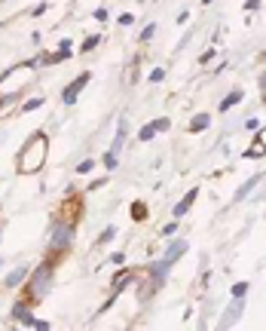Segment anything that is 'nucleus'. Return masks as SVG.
Segmentation results:
<instances>
[{"instance_id": "nucleus-1", "label": "nucleus", "mask_w": 266, "mask_h": 331, "mask_svg": "<svg viewBox=\"0 0 266 331\" xmlns=\"http://www.w3.org/2000/svg\"><path fill=\"white\" fill-rule=\"evenodd\" d=\"M46 154H49V138H46V132H34V135L25 141V147H22L19 172H25V175L40 172L43 163H46Z\"/></svg>"}, {"instance_id": "nucleus-2", "label": "nucleus", "mask_w": 266, "mask_h": 331, "mask_svg": "<svg viewBox=\"0 0 266 331\" xmlns=\"http://www.w3.org/2000/svg\"><path fill=\"white\" fill-rule=\"evenodd\" d=\"M49 288H52V267L49 264H40L28 276V294H31L28 304H40L46 294H49Z\"/></svg>"}, {"instance_id": "nucleus-3", "label": "nucleus", "mask_w": 266, "mask_h": 331, "mask_svg": "<svg viewBox=\"0 0 266 331\" xmlns=\"http://www.w3.org/2000/svg\"><path fill=\"white\" fill-rule=\"evenodd\" d=\"M73 236H77L73 224L58 221V224H52V230H49V248H52V251H64V248L73 245Z\"/></svg>"}, {"instance_id": "nucleus-4", "label": "nucleus", "mask_w": 266, "mask_h": 331, "mask_svg": "<svg viewBox=\"0 0 266 331\" xmlns=\"http://www.w3.org/2000/svg\"><path fill=\"white\" fill-rule=\"evenodd\" d=\"M89 80H92V74H89V71H83L73 83H67V86H64V92H61V104H67V107L77 104V98H80V92L89 86Z\"/></svg>"}, {"instance_id": "nucleus-5", "label": "nucleus", "mask_w": 266, "mask_h": 331, "mask_svg": "<svg viewBox=\"0 0 266 331\" xmlns=\"http://www.w3.org/2000/svg\"><path fill=\"white\" fill-rule=\"evenodd\" d=\"M242 313H245V301H242V298H233L230 310H223V316H220V328H233Z\"/></svg>"}, {"instance_id": "nucleus-6", "label": "nucleus", "mask_w": 266, "mask_h": 331, "mask_svg": "<svg viewBox=\"0 0 266 331\" xmlns=\"http://www.w3.org/2000/svg\"><path fill=\"white\" fill-rule=\"evenodd\" d=\"M168 270H171V264L165 261V257H162V261H156V264H150V267H147V276L153 279V288L165 285V276H168Z\"/></svg>"}, {"instance_id": "nucleus-7", "label": "nucleus", "mask_w": 266, "mask_h": 331, "mask_svg": "<svg viewBox=\"0 0 266 331\" xmlns=\"http://www.w3.org/2000/svg\"><path fill=\"white\" fill-rule=\"evenodd\" d=\"M196 196H199V190H196V187H193V190H187V196H184V200H181V203H178V206L171 209V215H174V218H184V215H187L190 209H193Z\"/></svg>"}, {"instance_id": "nucleus-8", "label": "nucleus", "mask_w": 266, "mask_h": 331, "mask_svg": "<svg viewBox=\"0 0 266 331\" xmlns=\"http://www.w3.org/2000/svg\"><path fill=\"white\" fill-rule=\"evenodd\" d=\"M184 251H187V242H184V239H171L162 257H165L168 264H174V261H181V257H184Z\"/></svg>"}, {"instance_id": "nucleus-9", "label": "nucleus", "mask_w": 266, "mask_h": 331, "mask_svg": "<svg viewBox=\"0 0 266 331\" xmlns=\"http://www.w3.org/2000/svg\"><path fill=\"white\" fill-rule=\"evenodd\" d=\"M263 178H266V175H254V178H248V181L242 184V187L236 190V196H233V203H242V200H245V196H248V193H251V190L257 187V184L263 181Z\"/></svg>"}, {"instance_id": "nucleus-10", "label": "nucleus", "mask_w": 266, "mask_h": 331, "mask_svg": "<svg viewBox=\"0 0 266 331\" xmlns=\"http://www.w3.org/2000/svg\"><path fill=\"white\" fill-rule=\"evenodd\" d=\"M242 98H245V92H242V89H233L230 95H223V98H220V114H226V110H233V107H236Z\"/></svg>"}, {"instance_id": "nucleus-11", "label": "nucleus", "mask_w": 266, "mask_h": 331, "mask_svg": "<svg viewBox=\"0 0 266 331\" xmlns=\"http://www.w3.org/2000/svg\"><path fill=\"white\" fill-rule=\"evenodd\" d=\"M28 276H31V270H28V267H16V270L7 276V288H19Z\"/></svg>"}, {"instance_id": "nucleus-12", "label": "nucleus", "mask_w": 266, "mask_h": 331, "mask_svg": "<svg viewBox=\"0 0 266 331\" xmlns=\"http://www.w3.org/2000/svg\"><path fill=\"white\" fill-rule=\"evenodd\" d=\"M13 319L31 325V322H34V316H31V304H16V307H13Z\"/></svg>"}, {"instance_id": "nucleus-13", "label": "nucleus", "mask_w": 266, "mask_h": 331, "mask_svg": "<svg viewBox=\"0 0 266 331\" xmlns=\"http://www.w3.org/2000/svg\"><path fill=\"white\" fill-rule=\"evenodd\" d=\"M126 138H129V123L120 120V126H117V138H113V147H110V151H117V154H120V147L126 144Z\"/></svg>"}, {"instance_id": "nucleus-14", "label": "nucleus", "mask_w": 266, "mask_h": 331, "mask_svg": "<svg viewBox=\"0 0 266 331\" xmlns=\"http://www.w3.org/2000/svg\"><path fill=\"white\" fill-rule=\"evenodd\" d=\"M208 126H211V114H196L190 120V132H205Z\"/></svg>"}, {"instance_id": "nucleus-15", "label": "nucleus", "mask_w": 266, "mask_h": 331, "mask_svg": "<svg viewBox=\"0 0 266 331\" xmlns=\"http://www.w3.org/2000/svg\"><path fill=\"white\" fill-rule=\"evenodd\" d=\"M245 157H248V160H260V157H266V147H263L260 141H254L248 151H245Z\"/></svg>"}, {"instance_id": "nucleus-16", "label": "nucleus", "mask_w": 266, "mask_h": 331, "mask_svg": "<svg viewBox=\"0 0 266 331\" xmlns=\"http://www.w3.org/2000/svg\"><path fill=\"white\" fill-rule=\"evenodd\" d=\"M248 291H251V285H248V282H236L230 294H233V298H248Z\"/></svg>"}, {"instance_id": "nucleus-17", "label": "nucleus", "mask_w": 266, "mask_h": 331, "mask_svg": "<svg viewBox=\"0 0 266 331\" xmlns=\"http://www.w3.org/2000/svg\"><path fill=\"white\" fill-rule=\"evenodd\" d=\"M162 80H165V68H153L147 77V83H162Z\"/></svg>"}, {"instance_id": "nucleus-18", "label": "nucleus", "mask_w": 266, "mask_h": 331, "mask_svg": "<svg viewBox=\"0 0 266 331\" xmlns=\"http://www.w3.org/2000/svg\"><path fill=\"white\" fill-rule=\"evenodd\" d=\"M104 166H107V169H117V166H120L117 151H107V154H104Z\"/></svg>"}, {"instance_id": "nucleus-19", "label": "nucleus", "mask_w": 266, "mask_h": 331, "mask_svg": "<svg viewBox=\"0 0 266 331\" xmlns=\"http://www.w3.org/2000/svg\"><path fill=\"white\" fill-rule=\"evenodd\" d=\"M98 43H101V37H98V34H92V37H86V40H83V52H92V49H95Z\"/></svg>"}, {"instance_id": "nucleus-20", "label": "nucleus", "mask_w": 266, "mask_h": 331, "mask_svg": "<svg viewBox=\"0 0 266 331\" xmlns=\"http://www.w3.org/2000/svg\"><path fill=\"white\" fill-rule=\"evenodd\" d=\"M153 135H156V129H153V123H147V126H144V129L138 132V138H141V141H150V138H153Z\"/></svg>"}, {"instance_id": "nucleus-21", "label": "nucleus", "mask_w": 266, "mask_h": 331, "mask_svg": "<svg viewBox=\"0 0 266 331\" xmlns=\"http://www.w3.org/2000/svg\"><path fill=\"white\" fill-rule=\"evenodd\" d=\"M43 104H46L43 98H28V101L22 104V110H37V107H43Z\"/></svg>"}, {"instance_id": "nucleus-22", "label": "nucleus", "mask_w": 266, "mask_h": 331, "mask_svg": "<svg viewBox=\"0 0 266 331\" xmlns=\"http://www.w3.org/2000/svg\"><path fill=\"white\" fill-rule=\"evenodd\" d=\"M92 169H95V160H83V163L77 166V175H89Z\"/></svg>"}, {"instance_id": "nucleus-23", "label": "nucleus", "mask_w": 266, "mask_h": 331, "mask_svg": "<svg viewBox=\"0 0 266 331\" xmlns=\"http://www.w3.org/2000/svg\"><path fill=\"white\" fill-rule=\"evenodd\" d=\"M113 236H117V227H107V230H104V233L98 236V245H104V242H110Z\"/></svg>"}, {"instance_id": "nucleus-24", "label": "nucleus", "mask_w": 266, "mask_h": 331, "mask_svg": "<svg viewBox=\"0 0 266 331\" xmlns=\"http://www.w3.org/2000/svg\"><path fill=\"white\" fill-rule=\"evenodd\" d=\"M168 126H171V120H168V117H159V120H153V129H156V132H165Z\"/></svg>"}, {"instance_id": "nucleus-25", "label": "nucleus", "mask_w": 266, "mask_h": 331, "mask_svg": "<svg viewBox=\"0 0 266 331\" xmlns=\"http://www.w3.org/2000/svg\"><path fill=\"white\" fill-rule=\"evenodd\" d=\"M153 34H156V25H147L144 31H141V40L147 43V40H153Z\"/></svg>"}, {"instance_id": "nucleus-26", "label": "nucleus", "mask_w": 266, "mask_h": 331, "mask_svg": "<svg viewBox=\"0 0 266 331\" xmlns=\"http://www.w3.org/2000/svg\"><path fill=\"white\" fill-rule=\"evenodd\" d=\"M159 233H162V236H174V233H178V221H168V224H165Z\"/></svg>"}, {"instance_id": "nucleus-27", "label": "nucleus", "mask_w": 266, "mask_h": 331, "mask_svg": "<svg viewBox=\"0 0 266 331\" xmlns=\"http://www.w3.org/2000/svg\"><path fill=\"white\" fill-rule=\"evenodd\" d=\"M31 328H37V331H49L52 325H49L46 319H34V322H31Z\"/></svg>"}, {"instance_id": "nucleus-28", "label": "nucleus", "mask_w": 266, "mask_h": 331, "mask_svg": "<svg viewBox=\"0 0 266 331\" xmlns=\"http://www.w3.org/2000/svg\"><path fill=\"white\" fill-rule=\"evenodd\" d=\"M257 86H260V95H263V101H266V71L260 74V80H257Z\"/></svg>"}, {"instance_id": "nucleus-29", "label": "nucleus", "mask_w": 266, "mask_h": 331, "mask_svg": "<svg viewBox=\"0 0 266 331\" xmlns=\"http://www.w3.org/2000/svg\"><path fill=\"white\" fill-rule=\"evenodd\" d=\"M214 55H217V52H214V49H208V52H205V55H199V64H208V61H211V58H214Z\"/></svg>"}, {"instance_id": "nucleus-30", "label": "nucleus", "mask_w": 266, "mask_h": 331, "mask_svg": "<svg viewBox=\"0 0 266 331\" xmlns=\"http://www.w3.org/2000/svg\"><path fill=\"white\" fill-rule=\"evenodd\" d=\"M245 129H251V132H257V129H260V120H254V117H251V120L245 123Z\"/></svg>"}, {"instance_id": "nucleus-31", "label": "nucleus", "mask_w": 266, "mask_h": 331, "mask_svg": "<svg viewBox=\"0 0 266 331\" xmlns=\"http://www.w3.org/2000/svg\"><path fill=\"white\" fill-rule=\"evenodd\" d=\"M257 7H260V0H245V10H248V13H254Z\"/></svg>"}, {"instance_id": "nucleus-32", "label": "nucleus", "mask_w": 266, "mask_h": 331, "mask_svg": "<svg viewBox=\"0 0 266 331\" xmlns=\"http://www.w3.org/2000/svg\"><path fill=\"white\" fill-rule=\"evenodd\" d=\"M132 22H135V16H129V13L120 16V25H132Z\"/></svg>"}, {"instance_id": "nucleus-33", "label": "nucleus", "mask_w": 266, "mask_h": 331, "mask_svg": "<svg viewBox=\"0 0 266 331\" xmlns=\"http://www.w3.org/2000/svg\"><path fill=\"white\" fill-rule=\"evenodd\" d=\"M13 98H16V95H0V110H4V107H7V104L13 101Z\"/></svg>"}, {"instance_id": "nucleus-34", "label": "nucleus", "mask_w": 266, "mask_h": 331, "mask_svg": "<svg viewBox=\"0 0 266 331\" xmlns=\"http://www.w3.org/2000/svg\"><path fill=\"white\" fill-rule=\"evenodd\" d=\"M132 215H135V218L141 221V218H144V206H135V209H132Z\"/></svg>"}, {"instance_id": "nucleus-35", "label": "nucleus", "mask_w": 266, "mask_h": 331, "mask_svg": "<svg viewBox=\"0 0 266 331\" xmlns=\"http://www.w3.org/2000/svg\"><path fill=\"white\" fill-rule=\"evenodd\" d=\"M257 141H260V144L266 147V129H257Z\"/></svg>"}, {"instance_id": "nucleus-36", "label": "nucleus", "mask_w": 266, "mask_h": 331, "mask_svg": "<svg viewBox=\"0 0 266 331\" xmlns=\"http://www.w3.org/2000/svg\"><path fill=\"white\" fill-rule=\"evenodd\" d=\"M202 4H211V0H202Z\"/></svg>"}, {"instance_id": "nucleus-37", "label": "nucleus", "mask_w": 266, "mask_h": 331, "mask_svg": "<svg viewBox=\"0 0 266 331\" xmlns=\"http://www.w3.org/2000/svg\"><path fill=\"white\" fill-rule=\"evenodd\" d=\"M0 239H4V230H0Z\"/></svg>"}]
</instances>
